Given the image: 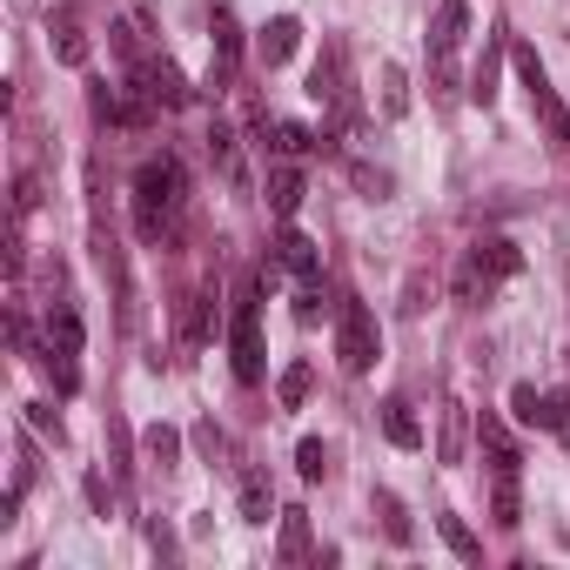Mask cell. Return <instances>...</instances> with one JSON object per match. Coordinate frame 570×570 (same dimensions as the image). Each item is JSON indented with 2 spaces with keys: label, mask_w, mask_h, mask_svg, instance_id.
<instances>
[{
  "label": "cell",
  "mask_w": 570,
  "mask_h": 570,
  "mask_svg": "<svg viewBox=\"0 0 570 570\" xmlns=\"http://www.w3.org/2000/svg\"><path fill=\"white\" fill-rule=\"evenodd\" d=\"M182 202H189V175H182V161H175V154L141 161V175H135V228H141V241H169V235H175Z\"/></svg>",
  "instance_id": "obj_1"
},
{
  "label": "cell",
  "mask_w": 570,
  "mask_h": 570,
  "mask_svg": "<svg viewBox=\"0 0 570 570\" xmlns=\"http://www.w3.org/2000/svg\"><path fill=\"white\" fill-rule=\"evenodd\" d=\"M517 269H524L517 241H504V235H483L476 249L463 256V269H456V302H491V289H497L504 276H517Z\"/></svg>",
  "instance_id": "obj_2"
},
{
  "label": "cell",
  "mask_w": 570,
  "mask_h": 570,
  "mask_svg": "<svg viewBox=\"0 0 570 570\" xmlns=\"http://www.w3.org/2000/svg\"><path fill=\"white\" fill-rule=\"evenodd\" d=\"M510 61H517V74H524V88H530V108H537V121H544L550 148H557V154H570V115H563V101H557V88H550V74H544L537 47H530V41H510Z\"/></svg>",
  "instance_id": "obj_3"
},
{
  "label": "cell",
  "mask_w": 570,
  "mask_h": 570,
  "mask_svg": "<svg viewBox=\"0 0 570 570\" xmlns=\"http://www.w3.org/2000/svg\"><path fill=\"white\" fill-rule=\"evenodd\" d=\"M336 363L349 376H369L376 369V315L363 302H343V315H336Z\"/></svg>",
  "instance_id": "obj_4"
},
{
  "label": "cell",
  "mask_w": 570,
  "mask_h": 570,
  "mask_svg": "<svg viewBox=\"0 0 570 570\" xmlns=\"http://www.w3.org/2000/svg\"><path fill=\"white\" fill-rule=\"evenodd\" d=\"M228 356L241 383H262V322H256V289L235 295V322H228Z\"/></svg>",
  "instance_id": "obj_5"
},
{
  "label": "cell",
  "mask_w": 570,
  "mask_h": 570,
  "mask_svg": "<svg viewBox=\"0 0 570 570\" xmlns=\"http://www.w3.org/2000/svg\"><path fill=\"white\" fill-rule=\"evenodd\" d=\"M208 28H215V67H208L202 88L222 95L228 80H235V61H241V28H235V8H228V0H208Z\"/></svg>",
  "instance_id": "obj_6"
},
{
  "label": "cell",
  "mask_w": 570,
  "mask_h": 570,
  "mask_svg": "<svg viewBox=\"0 0 570 570\" xmlns=\"http://www.w3.org/2000/svg\"><path fill=\"white\" fill-rule=\"evenodd\" d=\"M135 80H141V95H148V101H161V108H182V101H189V80H182V67H175L169 54L141 61V67H135Z\"/></svg>",
  "instance_id": "obj_7"
},
{
  "label": "cell",
  "mask_w": 570,
  "mask_h": 570,
  "mask_svg": "<svg viewBox=\"0 0 570 570\" xmlns=\"http://www.w3.org/2000/svg\"><path fill=\"white\" fill-rule=\"evenodd\" d=\"M276 262H282L289 276H302V282H322V249H315L295 222H282V235H276Z\"/></svg>",
  "instance_id": "obj_8"
},
{
  "label": "cell",
  "mask_w": 570,
  "mask_h": 570,
  "mask_svg": "<svg viewBox=\"0 0 570 570\" xmlns=\"http://www.w3.org/2000/svg\"><path fill=\"white\" fill-rule=\"evenodd\" d=\"M504 54H510V41H504V28H497V34H491V47H483V61H476V74H470V101H476V108H491V101H497Z\"/></svg>",
  "instance_id": "obj_9"
},
{
  "label": "cell",
  "mask_w": 570,
  "mask_h": 570,
  "mask_svg": "<svg viewBox=\"0 0 570 570\" xmlns=\"http://www.w3.org/2000/svg\"><path fill=\"white\" fill-rule=\"evenodd\" d=\"M295 47H302V21H295V14H276V21L262 28V41H256V61H262V67H282Z\"/></svg>",
  "instance_id": "obj_10"
},
{
  "label": "cell",
  "mask_w": 570,
  "mask_h": 570,
  "mask_svg": "<svg viewBox=\"0 0 570 570\" xmlns=\"http://www.w3.org/2000/svg\"><path fill=\"white\" fill-rule=\"evenodd\" d=\"M463 34H470V8H463V0H437V28H430V54H437V61H450Z\"/></svg>",
  "instance_id": "obj_11"
},
{
  "label": "cell",
  "mask_w": 570,
  "mask_h": 570,
  "mask_svg": "<svg viewBox=\"0 0 570 570\" xmlns=\"http://www.w3.org/2000/svg\"><path fill=\"white\" fill-rule=\"evenodd\" d=\"M383 437H389L396 450H417V443H423V423H417V410H410L402 396L383 402Z\"/></svg>",
  "instance_id": "obj_12"
},
{
  "label": "cell",
  "mask_w": 570,
  "mask_h": 570,
  "mask_svg": "<svg viewBox=\"0 0 570 570\" xmlns=\"http://www.w3.org/2000/svg\"><path fill=\"white\" fill-rule=\"evenodd\" d=\"M80 315H74V302H54L47 309V349H61V356H80Z\"/></svg>",
  "instance_id": "obj_13"
},
{
  "label": "cell",
  "mask_w": 570,
  "mask_h": 570,
  "mask_svg": "<svg viewBox=\"0 0 570 570\" xmlns=\"http://www.w3.org/2000/svg\"><path fill=\"white\" fill-rule=\"evenodd\" d=\"M302 195H309V182H302V169H269V208H276L282 222H295V208H302Z\"/></svg>",
  "instance_id": "obj_14"
},
{
  "label": "cell",
  "mask_w": 570,
  "mask_h": 570,
  "mask_svg": "<svg viewBox=\"0 0 570 570\" xmlns=\"http://www.w3.org/2000/svg\"><path fill=\"white\" fill-rule=\"evenodd\" d=\"M141 450H148L154 470H175V463H182V430H175V423H148V430H141Z\"/></svg>",
  "instance_id": "obj_15"
},
{
  "label": "cell",
  "mask_w": 570,
  "mask_h": 570,
  "mask_svg": "<svg viewBox=\"0 0 570 570\" xmlns=\"http://www.w3.org/2000/svg\"><path fill=\"white\" fill-rule=\"evenodd\" d=\"M269 510H276L269 476H262V470H249V476H241V524H269Z\"/></svg>",
  "instance_id": "obj_16"
},
{
  "label": "cell",
  "mask_w": 570,
  "mask_h": 570,
  "mask_svg": "<svg viewBox=\"0 0 570 570\" xmlns=\"http://www.w3.org/2000/svg\"><path fill=\"white\" fill-rule=\"evenodd\" d=\"M491 517H497L504 530H517V524H524V497H517V470H497V491H491Z\"/></svg>",
  "instance_id": "obj_17"
},
{
  "label": "cell",
  "mask_w": 570,
  "mask_h": 570,
  "mask_svg": "<svg viewBox=\"0 0 570 570\" xmlns=\"http://www.w3.org/2000/svg\"><path fill=\"white\" fill-rule=\"evenodd\" d=\"M282 563H309V510H282Z\"/></svg>",
  "instance_id": "obj_18"
},
{
  "label": "cell",
  "mask_w": 570,
  "mask_h": 570,
  "mask_svg": "<svg viewBox=\"0 0 570 570\" xmlns=\"http://www.w3.org/2000/svg\"><path fill=\"white\" fill-rule=\"evenodd\" d=\"M182 336L189 343H208L215 336V295H189L182 302Z\"/></svg>",
  "instance_id": "obj_19"
},
{
  "label": "cell",
  "mask_w": 570,
  "mask_h": 570,
  "mask_svg": "<svg viewBox=\"0 0 570 570\" xmlns=\"http://www.w3.org/2000/svg\"><path fill=\"white\" fill-rule=\"evenodd\" d=\"M537 430L570 437V389H544V396H537Z\"/></svg>",
  "instance_id": "obj_20"
},
{
  "label": "cell",
  "mask_w": 570,
  "mask_h": 570,
  "mask_svg": "<svg viewBox=\"0 0 570 570\" xmlns=\"http://www.w3.org/2000/svg\"><path fill=\"white\" fill-rule=\"evenodd\" d=\"M383 115H389V121L410 115V74H402L396 61H383Z\"/></svg>",
  "instance_id": "obj_21"
},
{
  "label": "cell",
  "mask_w": 570,
  "mask_h": 570,
  "mask_svg": "<svg viewBox=\"0 0 570 570\" xmlns=\"http://www.w3.org/2000/svg\"><path fill=\"white\" fill-rule=\"evenodd\" d=\"M437 530H443V544H450L463 563H483V544L470 537V524H463V517H450V510H443V517H437Z\"/></svg>",
  "instance_id": "obj_22"
},
{
  "label": "cell",
  "mask_w": 570,
  "mask_h": 570,
  "mask_svg": "<svg viewBox=\"0 0 570 570\" xmlns=\"http://www.w3.org/2000/svg\"><path fill=\"white\" fill-rule=\"evenodd\" d=\"M54 61H61V67H88V34H80L74 21L54 28Z\"/></svg>",
  "instance_id": "obj_23"
},
{
  "label": "cell",
  "mask_w": 570,
  "mask_h": 570,
  "mask_svg": "<svg viewBox=\"0 0 570 570\" xmlns=\"http://www.w3.org/2000/svg\"><path fill=\"white\" fill-rule=\"evenodd\" d=\"M309 383H315V376H309V363H289V369H282V383H276V402H282V410H302V402H309Z\"/></svg>",
  "instance_id": "obj_24"
},
{
  "label": "cell",
  "mask_w": 570,
  "mask_h": 570,
  "mask_svg": "<svg viewBox=\"0 0 570 570\" xmlns=\"http://www.w3.org/2000/svg\"><path fill=\"white\" fill-rule=\"evenodd\" d=\"M269 135H276V141H269V148H276V154H309V148H322V141H315V135H309V128H302V121H276V128H269Z\"/></svg>",
  "instance_id": "obj_25"
},
{
  "label": "cell",
  "mask_w": 570,
  "mask_h": 570,
  "mask_svg": "<svg viewBox=\"0 0 570 570\" xmlns=\"http://www.w3.org/2000/svg\"><path fill=\"white\" fill-rule=\"evenodd\" d=\"M295 470H302L309 483L330 476V450H322V437H302V443H295Z\"/></svg>",
  "instance_id": "obj_26"
},
{
  "label": "cell",
  "mask_w": 570,
  "mask_h": 570,
  "mask_svg": "<svg viewBox=\"0 0 570 570\" xmlns=\"http://www.w3.org/2000/svg\"><path fill=\"white\" fill-rule=\"evenodd\" d=\"M376 510H383V530H389V544H410V517H402V504H396L389 491H376Z\"/></svg>",
  "instance_id": "obj_27"
},
{
  "label": "cell",
  "mask_w": 570,
  "mask_h": 570,
  "mask_svg": "<svg viewBox=\"0 0 570 570\" xmlns=\"http://www.w3.org/2000/svg\"><path fill=\"white\" fill-rule=\"evenodd\" d=\"M443 463H456L463 456V402H450V417H443V450H437Z\"/></svg>",
  "instance_id": "obj_28"
},
{
  "label": "cell",
  "mask_w": 570,
  "mask_h": 570,
  "mask_svg": "<svg viewBox=\"0 0 570 570\" xmlns=\"http://www.w3.org/2000/svg\"><path fill=\"white\" fill-rule=\"evenodd\" d=\"M208 154H215V169H222V175H235V135H228L222 121L208 128Z\"/></svg>",
  "instance_id": "obj_29"
},
{
  "label": "cell",
  "mask_w": 570,
  "mask_h": 570,
  "mask_svg": "<svg viewBox=\"0 0 570 570\" xmlns=\"http://www.w3.org/2000/svg\"><path fill=\"white\" fill-rule=\"evenodd\" d=\"M510 417H517L524 430H537V389H530V383H517V389H510Z\"/></svg>",
  "instance_id": "obj_30"
},
{
  "label": "cell",
  "mask_w": 570,
  "mask_h": 570,
  "mask_svg": "<svg viewBox=\"0 0 570 570\" xmlns=\"http://www.w3.org/2000/svg\"><path fill=\"white\" fill-rule=\"evenodd\" d=\"M322 309H330V295H322V282H302V295H295V322H315Z\"/></svg>",
  "instance_id": "obj_31"
},
{
  "label": "cell",
  "mask_w": 570,
  "mask_h": 570,
  "mask_svg": "<svg viewBox=\"0 0 570 570\" xmlns=\"http://www.w3.org/2000/svg\"><path fill=\"white\" fill-rule=\"evenodd\" d=\"M28 423H34L41 437H54V443H61V417L47 410V402H28Z\"/></svg>",
  "instance_id": "obj_32"
},
{
  "label": "cell",
  "mask_w": 570,
  "mask_h": 570,
  "mask_svg": "<svg viewBox=\"0 0 570 570\" xmlns=\"http://www.w3.org/2000/svg\"><path fill=\"white\" fill-rule=\"evenodd\" d=\"M356 189H363L369 202H383V195H389V175H383V169H356Z\"/></svg>",
  "instance_id": "obj_33"
},
{
  "label": "cell",
  "mask_w": 570,
  "mask_h": 570,
  "mask_svg": "<svg viewBox=\"0 0 570 570\" xmlns=\"http://www.w3.org/2000/svg\"><path fill=\"white\" fill-rule=\"evenodd\" d=\"M195 450L215 463V456H222V430H215V423H195Z\"/></svg>",
  "instance_id": "obj_34"
},
{
  "label": "cell",
  "mask_w": 570,
  "mask_h": 570,
  "mask_svg": "<svg viewBox=\"0 0 570 570\" xmlns=\"http://www.w3.org/2000/svg\"><path fill=\"white\" fill-rule=\"evenodd\" d=\"M88 504H95V510H101V517H108V483H101V476H95V470H88Z\"/></svg>",
  "instance_id": "obj_35"
},
{
  "label": "cell",
  "mask_w": 570,
  "mask_h": 570,
  "mask_svg": "<svg viewBox=\"0 0 570 570\" xmlns=\"http://www.w3.org/2000/svg\"><path fill=\"white\" fill-rule=\"evenodd\" d=\"M14 8H34V0H14Z\"/></svg>",
  "instance_id": "obj_36"
}]
</instances>
